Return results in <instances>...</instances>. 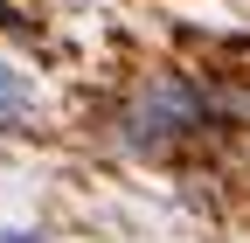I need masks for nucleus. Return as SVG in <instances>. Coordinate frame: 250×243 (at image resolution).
Wrapping results in <instances>:
<instances>
[{"label":"nucleus","instance_id":"nucleus-3","mask_svg":"<svg viewBox=\"0 0 250 243\" xmlns=\"http://www.w3.org/2000/svg\"><path fill=\"white\" fill-rule=\"evenodd\" d=\"M0 243H42L35 229H0Z\"/></svg>","mask_w":250,"mask_h":243},{"label":"nucleus","instance_id":"nucleus-2","mask_svg":"<svg viewBox=\"0 0 250 243\" xmlns=\"http://www.w3.org/2000/svg\"><path fill=\"white\" fill-rule=\"evenodd\" d=\"M0 28H28V14L14 7V0H0Z\"/></svg>","mask_w":250,"mask_h":243},{"label":"nucleus","instance_id":"nucleus-1","mask_svg":"<svg viewBox=\"0 0 250 243\" xmlns=\"http://www.w3.org/2000/svg\"><path fill=\"white\" fill-rule=\"evenodd\" d=\"M35 111V98H28V83L14 70H0V118H28Z\"/></svg>","mask_w":250,"mask_h":243}]
</instances>
